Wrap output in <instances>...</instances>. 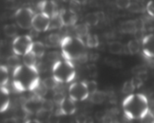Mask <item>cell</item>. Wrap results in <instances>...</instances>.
Instances as JSON below:
<instances>
[{
    "instance_id": "6da1fadb",
    "label": "cell",
    "mask_w": 154,
    "mask_h": 123,
    "mask_svg": "<svg viewBox=\"0 0 154 123\" xmlns=\"http://www.w3.org/2000/svg\"><path fill=\"white\" fill-rule=\"evenodd\" d=\"M40 82L36 66H28L23 64L15 68L13 73V84L19 91L32 90Z\"/></svg>"
},
{
    "instance_id": "7a4b0ae2",
    "label": "cell",
    "mask_w": 154,
    "mask_h": 123,
    "mask_svg": "<svg viewBox=\"0 0 154 123\" xmlns=\"http://www.w3.org/2000/svg\"><path fill=\"white\" fill-rule=\"evenodd\" d=\"M122 106L128 119H142L149 110L147 97L141 94H130L124 100Z\"/></svg>"
},
{
    "instance_id": "3957f363",
    "label": "cell",
    "mask_w": 154,
    "mask_h": 123,
    "mask_svg": "<svg viewBox=\"0 0 154 123\" xmlns=\"http://www.w3.org/2000/svg\"><path fill=\"white\" fill-rule=\"evenodd\" d=\"M62 55L69 61H80L87 59L85 44L82 38L78 37H66L61 40L60 44Z\"/></svg>"
},
{
    "instance_id": "277c9868",
    "label": "cell",
    "mask_w": 154,
    "mask_h": 123,
    "mask_svg": "<svg viewBox=\"0 0 154 123\" xmlns=\"http://www.w3.org/2000/svg\"><path fill=\"white\" fill-rule=\"evenodd\" d=\"M53 77L58 83H68L74 79L75 70L71 61L64 59L54 63L52 68Z\"/></svg>"
},
{
    "instance_id": "5b68a950",
    "label": "cell",
    "mask_w": 154,
    "mask_h": 123,
    "mask_svg": "<svg viewBox=\"0 0 154 123\" xmlns=\"http://www.w3.org/2000/svg\"><path fill=\"white\" fill-rule=\"evenodd\" d=\"M34 11L28 7H23L16 11L14 14V19L16 24L21 29L27 30L32 28V21Z\"/></svg>"
},
{
    "instance_id": "8992f818",
    "label": "cell",
    "mask_w": 154,
    "mask_h": 123,
    "mask_svg": "<svg viewBox=\"0 0 154 123\" xmlns=\"http://www.w3.org/2000/svg\"><path fill=\"white\" fill-rule=\"evenodd\" d=\"M32 43V39L29 35L16 37L12 43L13 52L17 56H23L30 51Z\"/></svg>"
},
{
    "instance_id": "52a82bcc",
    "label": "cell",
    "mask_w": 154,
    "mask_h": 123,
    "mask_svg": "<svg viewBox=\"0 0 154 123\" xmlns=\"http://www.w3.org/2000/svg\"><path fill=\"white\" fill-rule=\"evenodd\" d=\"M69 95L74 101H82L89 96L85 82L79 81L71 84L69 87Z\"/></svg>"
},
{
    "instance_id": "ba28073f",
    "label": "cell",
    "mask_w": 154,
    "mask_h": 123,
    "mask_svg": "<svg viewBox=\"0 0 154 123\" xmlns=\"http://www.w3.org/2000/svg\"><path fill=\"white\" fill-rule=\"evenodd\" d=\"M51 18L42 12L37 13L33 16L32 21V28L38 33L47 31L49 30Z\"/></svg>"
},
{
    "instance_id": "9c48e42d",
    "label": "cell",
    "mask_w": 154,
    "mask_h": 123,
    "mask_svg": "<svg viewBox=\"0 0 154 123\" xmlns=\"http://www.w3.org/2000/svg\"><path fill=\"white\" fill-rule=\"evenodd\" d=\"M44 98H39L34 95L31 98L28 99L24 102L23 105V109L25 112L29 115H35L38 111L42 109V100Z\"/></svg>"
},
{
    "instance_id": "30bf717a",
    "label": "cell",
    "mask_w": 154,
    "mask_h": 123,
    "mask_svg": "<svg viewBox=\"0 0 154 123\" xmlns=\"http://www.w3.org/2000/svg\"><path fill=\"white\" fill-rule=\"evenodd\" d=\"M59 17L63 26H75L76 24L78 17L75 11L68 8H62L59 11Z\"/></svg>"
},
{
    "instance_id": "8fae6325",
    "label": "cell",
    "mask_w": 154,
    "mask_h": 123,
    "mask_svg": "<svg viewBox=\"0 0 154 123\" xmlns=\"http://www.w3.org/2000/svg\"><path fill=\"white\" fill-rule=\"evenodd\" d=\"M38 7L41 12L47 15L50 18H53L59 14L57 5L52 0H44V1H42V2L38 3Z\"/></svg>"
},
{
    "instance_id": "7c38bea8",
    "label": "cell",
    "mask_w": 154,
    "mask_h": 123,
    "mask_svg": "<svg viewBox=\"0 0 154 123\" xmlns=\"http://www.w3.org/2000/svg\"><path fill=\"white\" fill-rule=\"evenodd\" d=\"M74 100L69 97H65L64 100L59 105V109L57 112V115H72L75 112L76 106H75Z\"/></svg>"
},
{
    "instance_id": "4fadbf2b",
    "label": "cell",
    "mask_w": 154,
    "mask_h": 123,
    "mask_svg": "<svg viewBox=\"0 0 154 123\" xmlns=\"http://www.w3.org/2000/svg\"><path fill=\"white\" fill-rule=\"evenodd\" d=\"M143 53L146 57L154 59V34L144 37L142 41Z\"/></svg>"
},
{
    "instance_id": "5bb4252c",
    "label": "cell",
    "mask_w": 154,
    "mask_h": 123,
    "mask_svg": "<svg viewBox=\"0 0 154 123\" xmlns=\"http://www.w3.org/2000/svg\"><path fill=\"white\" fill-rule=\"evenodd\" d=\"M9 104V91L5 86H1L0 87V113L7 110Z\"/></svg>"
},
{
    "instance_id": "9a60e30c",
    "label": "cell",
    "mask_w": 154,
    "mask_h": 123,
    "mask_svg": "<svg viewBox=\"0 0 154 123\" xmlns=\"http://www.w3.org/2000/svg\"><path fill=\"white\" fill-rule=\"evenodd\" d=\"M120 31L123 34H131L136 31V27L134 20H128L124 21L120 25Z\"/></svg>"
},
{
    "instance_id": "2e32d148",
    "label": "cell",
    "mask_w": 154,
    "mask_h": 123,
    "mask_svg": "<svg viewBox=\"0 0 154 123\" xmlns=\"http://www.w3.org/2000/svg\"><path fill=\"white\" fill-rule=\"evenodd\" d=\"M74 31L78 37H86L87 35L89 34V26L85 23L75 24L74 26Z\"/></svg>"
},
{
    "instance_id": "e0dca14e",
    "label": "cell",
    "mask_w": 154,
    "mask_h": 123,
    "mask_svg": "<svg viewBox=\"0 0 154 123\" xmlns=\"http://www.w3.org/2000/svg\"><path fill=\"white\" fill-rule=\"evenodd\" d=\"M108 50L111 54L121 55L125 51L123 44L119 41H112L108 45Z\"/></svg>"
},
{
    "instance_id": "ac0fdd59",
    "label": "cell",
    "mask_w": 154,
    "mask_h": 123,
    "mask_svg": "<svg viewBox=\"0 0 154 123\" xmlns=\"http://www.w3.org/2000/svg\"><path fill=\"white\" fill-rule=\"evenodd\" d=\"M30 51L33 53L37 58L42 57L45 52V44L40 41H35L32 43Z\"/></svg>"
},
{
    "instance_id": "d6986e66",
    "label": "cell",
    "mask_w": 154,
    "mask_h": 123,
    "mask_svg": "<svg viewBox=\"0 0 154 123\" xmlns=\"http://www.w3.org/2000/svg\"><path fill=\"white\" fill-rule=\"evenodd\" d=\"M106 94L103 91L96 90L95 92L90 94V100L94 104H101L106 100Z\"/></svg>"
},
{
    "instance_id": "ffe728a7",
    "label": "cell",
    "mask_w": 154,
    "mask_h": 123,
    "mask_svg": "<svg viewBox=\"0 0 154 123\" xmlns=\"http://www.w3.org/2000/svg\"><path fill=\"white\" fill-rule=\"evenodd\" d=\"M100 21L98 14L97 12H90L88 13L85 16V23L87 24L88 26H96L98 24Z\"/></svg>"
},
{
    "instance_id": "44dd1931",
    "label": "cell",
    "mask_w": 154,
    "mask_h": 123,
    "mask_svg": "<svg viewBox=\"0 0 154 123\" xmlns=\"http://www.w3.org/2000/svg\"><path fill=\"white\" fill-rule=\"evenodd\" d=\"M4 34L8 37H15L17 34V27L14 24H8L3 28Z\"/></svg>"
},
{
    "instance_id": "7402d4cb",
    "label": "cell",
    "mask_w": 154,
    "mask_h": 123,
    "mask_svg": "<svg viewBox=\"0 0 154 123\" xmlns=\"http://www.w3.org/2000/svg\"><path fill=\"white\" fill-rule=\"evenodd\" d=\"M23 64L28 66H35L37 63V57L31 51L23 56Z\"/></svg>"
},
{
    "instance_id": "603a6c76",
    "label": "cell",
    "mask_w": 154,
    "mask_h": 123,
    "mask_svg": "<svg viewBox=\"0 0 154 123\" xmlns=\"http://www.w3.org/2000/svg\"><path fill=\"white\" fill-rule=\"evenodd\" d=\"M140 50V45L138 40H131L127 44V50L131 55H135L139 53Z\"/></svg>"
},
{
    "instance_id": "cb8c5ba5",
    "label": "cell",
    "mask_w": 154,
    "mask_h": 123,
    "mask_svg": "<svg viewBox=\"0 0 154 123\" xmlns=\"http://www.w3.org/2000/svg\"><path fill=\"white\" fill-rule=\"evenodd\" d=\"M85 44L89 48H96L99 45V38L96 34H88L86 37Z\"/></svg>"
},
{
    "instance_id": "d4e9b609",
    "label": "cell",
    "mask_w": 154,
    "mask_h": 123,
    "mask_svg": "<svg viewBox=\"0 0 154 123\" xmlns=\"http://www.w3.org/2000/svg\"><path fill=\"white\" fill-rule=\"evenodd\" d=\"M8 81V69L5 66H0V87L5 86Z\"/></svg>"
},
{
    "instance_id": "484cf974",
    "label": "cell",
    "mask_w": 154,
    "mask_h": 123,
    "mask_svg": "<svg viewBox=\"0 0 154 123\" xmlns=\"http://www.w3.org/2000/svg\"><path fill=\"white\" fill-rule=\"evenodd\" d=\"M47 90H48L46 89V87L43 85L42 81H40L32 91L34 92V95L36 97H39V98H44V97L47 94Z\"/></svg>"
},
{
    "instance_id": "4316f807",
    "label": "cell",
    "mask_w": 154,
    "mask_h": 123,
    "mask_svg": "<svg viewBox=\"0 0 154 123\" xmlns=\"http://www.w3.org/2000/svg\"><path fill=\"white\" fill-rule=\"evenodd\" d=\"M47 46L48 47H57L60 45L61 40H60V35L57 34H51L47 37Z\"/></svg>"
},
{
    "instance_id": "83f0119b",
    "label": "cell",
    "mask_w": 154,
    "mask_h": 123,
    "mask_svg": "<svg viewBox=\"0 0 154 123\" xmlns=\"http://www.w3.org/2000/svg\"><path fill=\"white\" fill-rule=\"evenodd\" d=\"M42 83L48 90L55 89L57 87V84H58V82L56 81L54 77H48V78H45L44 80H42Z\"/></svg>"
},
{
    "instance_id": "f1b7e54d",
    "label": "cell",
    "mask_w": 154,
    "mask_h": 123,
    "mask_svg": "<svg viewBox=\"0 0 154 123\" xmlns=\"http://www.w3.org/2000/svg\"><path fill=\"white\" fill-rule=\"evenodd\" d=\"M51 112L49 111L45 110L43 109H41L40 110L38 111L36 114H35V116H36V121H48L51 118Z\"/></svg>"
},
{
    "instance_id": "f546056e",
    "label": "cell",
    "mask_w": 154,
    "mask_h": 123,
    "mask_svg": "<svg viewBox=\"0 0 154 123\" xmlns=\"http://www.w3.org/2000/svg\"><path fill=\"white\" fill-rule=\"evenodd\" d=\"M135 90V87L133 85L131 80L125 81L122 87V92L125 94H131Z\"/></svg>"
},
{
    "instance_id": "4dcf8cb0",
    "label": "cell",
    "mask_w": 154,
    "mask_h": 123,
    "mask_svg": "<svg viewBox=\"0 0 154 123\" xmlns=\"http://www.w3.org/2000/svg\"><path fill=\"white\" fill-rule=\"evenodd\" d=\"M7 65L9 67L14 68V69L20 66V59L18 58V56L16 54L10 56L7 59Z\"/></svg>"
},
{
    "instance_id": "1f68e13d",
    "label": "cell",
    "mask_w": 154,
    "mask_h": 123,
    "mask_svg": "<svg viewBox=\"0 0 154 123\" xmlns=\"http://www.w3.org/2000/svg\"><path fill=\"white\" fill-rule=\"evenodd\" d=\"M62 27H63V24H62L60 17H59V14L57 15L54 16V17L51 18L49 30L50 29H58V28H61Z\"/></svg>"
},
{
    "instance_id": "d6a6232c",
    "label": "cell",
    "mask_w": 154,
    "mask_h": 123,
    "mask_svg": "<svg viewBox=\"0 0 154 123\" xmlns=\"http://www.w3.org/2000/svg\"><path fill=\"white\" fill-rule=\"evenodd\" d=\"M131 3V0H115L116 5L119 9H128Z\"/></svg>"
},
{
    "instance_id": "836d02e7",
    "label": "cell",
    "mask_w": 154,
    "mask_h": 123,
    "mask_svg": "<svg viewBox=\"0 0 154 123\" xmlns=\"http://www.w3.org/2000/svg\"><path fill=\"white\" fill-rule=\"evenodd\" d=\"M42 109L51 112L53 110V109H54V101L53 100H45V99H43L42 100Z\"/></svg>"
},
{
    "instance_id": "e575fe53",
    "label": "cell",
    "mask_w": 154,
    "mask_h": 123,
    "mask_svg": "<svg viewBox=\"0 0 154 123\" xmlns=\"http://www.w3.org/2000/svg\"><path fill=\"white\" fill-rule=\"evenodd\" d=\"M85 84H86L87 88L89 92V95L98 90L97 89V83L95 81H88L85 82Z\"/></svg>"
},
{
    "instance_id": "d590c367",
    "label": "cell",
    "mask_w": 154,
    "mask_h": 123,
    "mask_svg": "<svg viewBox=\"0 0 154 123\" xmlns=\"http://www.w3.org/2000/svg\"><path fill=\"white\" fill-rule=\"evenodd\" d=\"M65 97H66L63 95V93H61V92H56V93H54V96H53L52 100L54 101V103H56V104L60 105V103L64 100Z\"/></svg>"
},
{
    "instance_id": "8d00e7d4",
    "label": "cell",
    "mask_w": 154,
    "mask_h": 123,
    "mask_svg": "<svg viewBox=\"0 0 154 123\" xmlns=\"http://www.w3.org/2000/svg\"><path fill=\"white\" fill-rule=\"evenodd\" d=\"M146 10L149 16L154 18V0H150L148 3L146 4Z\"/></svg>"
},
{
    "instance_id": "74e56055",
    "label": "cell",
    "mask_w": 154,
    "mask_h": 123,
    "mask_svg": "<svg viewBox=\"0 0 154 123\" xmlns=\"http://www.w3.org/2000/svg\"><path fill=\"white\" fill-rule=\"evenodd\" d=\"M59 58H60V55L57 52H51L48 54V59L51 62H54V63L60 60Z\"/></svg>"
},
{
    "instance_id": "f35d334b",
    "label": "cell",
    "mask_w": 154,
    "mask_h": 123,
    "mask_svg": "<svg viewBox=\"0 0 154 123\" xmlns=\"http://www.w3.org/2000/svg\"><path fill=\"white\" fill-rule=\"evenodd\" d=\"M128 8H129L132 12H140V11H142V10H143L142 9L141 5L139 3H137V2H133V3L131 2Z\"/></svg>"
},
{
    "instance_id": "ab89813d",
    "label": "cell",
    "mask_w": 154,
    "mask_h": 123,
    "mask_svg": "<svg viewBox=\"0 0 154 123\" xmlns=\"http://www.w3.org/2000/svg\"><path fill=\"white\" fill-rule=\"evenodd\" d=\"M131 80V81H132V84H133V85L134 86V87H135V89L140 88V87H141L143 84V81H142V80L139 78V77H137V75H136L135 77H134V78Z\"/></svg>"
},
{
    "instance_id": "60d3db41",
    "label": "cell",
    "mask_w": 154,
    "mask_h": 123,
    "mask_svg": "<svg viewBox=\"0 0 154 123\" xmlns=\"http://www.w3.org/2000/svg\"><path fill=\"white\" fill-rule=\"evenodd\" d=\"M106 113L103 110H99L97 112H95L94 114V116H95V118L97 120V121H103V118L106 116Z\"/></svg>"
},
{
    "instance_id": "b9f144b4",
    "label": "cell",
    "mask_w": 154,
    "mask_h": 123,
    "mask_svg": "<svg viewBox=\"0 0 154 123\" xmlns=\"http://www.w3.org/2000/svg\"><path fill=\"white\" fill-rule=\"evenodd\" d=\"M134 23H135L136 31H143L144 28V23L141 19H136L134 20Z\"/></svg>"
},
{
    "instance_id": "7bdbcfd3",
    "label": "cell",
    "mask_w": 154,
    "mask_h": 123,
    "mask_svg": "<svg viewBox=\"0 0 154 123\" xmlns=\"http://www.w3.org/2000/svg\"><path fill=\"white\" fill-rule=\"evenodd\" d=\"M133 73L135 74L136 75H138V74L142 73L143 72H146V69H145L144 67H143L142 66H137L133 69Z\"/></svg>"
},
{
    "instance_id": "ee69618b",
    "label": "cell",
    "mask_w": 154,
    "mask_h": 123,
    "mask_svg": "<svg viewBox=\"0 0 154 123\" xmlns=\"http://www.w3.org/2000/svg\"><path fill=\"white\" fill-rule=\"evenodd\" d=\"M86 118L87 116H85L83 114H81L76 117L75 120H76L77 122H86Z\"/></svg>"
},
{
    "instance_id": "f6af8a7d",
    "label": "cell",
    "mask_w": 154,
    "mask_h": 123,
    "mask_svg": "<svg viewBox=\"0 0 154 123\" xmlns=\"http://www.w3.org/2000/svg\"><path fill=\"white\" fill-rule=\"evenodd\" d=\"M88 0H73V2H75V3L79 4V5H85V3L87 2Z\"/></svg>"
},
{
    "instance_id": "bcb514c9",
    "label": "cell",
    "mask_w": 154,
    "mask_h": 123,
    "mask_svg": "<svg viewBox=\"0 0 154 123\" xmlns=\"http://www.w3.org/2000/svg\"><path fill=\"white\" fill-rule=\"evenodd\" d=\"M149 100L152 103L154 104V92H152L150 94H149Z\"/></svg>"
},
{
    "instance_id": "7dc6e473",
    "label": "cell",
    "mask_w": 154,
    "mask_h": 123,
    "mask_svg": "<svg viewBox=\"0 0 154 123\" xmlns=\"http://www.w3.org/2000/svg\"><path fill=\"white\" fill-rule=\"evenodd\" d=\"M63 2H73V0H63Z\"/></svg>"
}]
</instances>
